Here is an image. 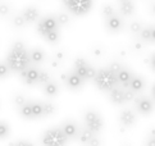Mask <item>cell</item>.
<instances>
[{
    "mask_svg": "<svg viewBox=\"0 0 155 146\" xmlns=\"http://www.w3.org/2000/svg\"><path fill=\"white\" fill-rule=\"evenodd\" d=\"M64 5L72 14L81 17L90 12V9L92 8V2L90 0H67L64 2Z\"/></svg>",
    "mask_w": 155,
    "mask_h": 146,
    "instance_id": "obj_5",
    "label": "cell"
},
{
    "mask_svg": "<svg viewBox=\"0 0 155 146\" xmlns=\"http://www.w3.org/2000/svg\"><path fill=\"white\" fill-rule=\"evenodd\" d=\"M140 36L143 41H150L151 40V27H143L142 31L140 32Z\"/></svg>",
    "mask_w": 155,
    "mask_h": 146,
    "instance_id": "obj_27",
    "label": "cell"
},
{
    "mask_svg": "<svg viewBox=\"0 0 155 146\" xmlns=\"http://www.w3.org/2000/svg\"><path fill=\"white\" fill-rule=\"evenodd\" d=\"M9 12H10V8H9V5H7V4H0V15H7V14H9Z\"/></svg>",
    "mask_w": 155,
    "mask_h": 146,
    "instance_id": "obj_38",
    "label": "cell"
},
{
    "mask_svg": "<svg viewBox=\"0 0 155 146\" xmlns=\"http://www.w3.org/2000/svg\"><path fill=\"white\" fill-rule=\"evenodd\" d=\"M135 106L137 111L142 115H149L151 114V111L154 110V104L149 98L146 96H138L135 99Z\"/></svg>",
    "mask_w": 155,
    "mask_h": 146,
    "instance_id": "obj_8",
    "label": "cell"
},
{
    "mask_svg": "<svg viewBox=\"0 0 155 146\" xmlns=\"http://www.w3.org/2000/svg\"><path fill=\"white\" fill-rule=\"evenodd\" d=\"M95 136L92 132H90V131H87L86 128L85 130H82L81 132H78V140H80V142L82 144V145H87L88 142H90V140Z\"/></svg>",
    "mask_w": 155,
    "mask_h": 146,
    "instance_id": "obj_21",
    "label": "cell"
},
{
    "mask_svg": "<svg viewBox=\"0 0 155 146\" xmlns=\"http://www.w3.org/2000/svg\"><path fill=\"white\" fill-rule=\"evenodd\" d=\"M147 146H155V133L153 134V136L149 138V141H147Z\"/></svg>",
    "mask_w": 155,
    "mask_h": 146,
    "instance_id": "obj_39",
    "label": "cell"
},
{
    "mask_svg": "<svg viewBox=\"0 0 155 146\" xmlns=\"http://www.w3.org/2000/svg\"><path fill=\"white\" fill-rule=\"evenodd\" d=\"M13 25L15 27H18V28H21V27H23L26 25V21L23 19V17H22V14H17L13 17Z\"/></svg>",
    "mask_w": 155,
    "mask_h": 146,
    "instance_id": "obj_32",
    "label": "cell"
},
{
    "mask_svg": "<svg viewBox=\"0 0 155 146\" xmlns=\"http://www.w3.org/2000/svg\"><path fill=\"white\" fill-rule=\"evenodd\" d=\"M38 76H40V71L35 67H28L23 72H21V78L22 81L27 85H34L38 82Z\"/></svg>",
    "mask_w": 155,
    "mask_h": 146,
    "instance_id": "obj_9",
    "label": "cell"
},
{
    "mask_svg": "<svg viewBox=\"0 0 155 146\" xmlns=\"http://www.w3.org/2000/svg\"><path fill=\"white\" fill-rule=\"evenodd\" d=\"M5 63L8 64L9 69L13 72H23L26 68L30 67V53L27 51V49L21 41H17L13 44L10 51L8 53L7 57V61Z\"/></svg>",
    "mask_w": 155,
    "mask_h": 146,
    "instance_id": "obj_1",
    "label": "cell"
},
{
    "mask_svg": "<svg viewBox=\"0 0 155 146\" xmlns=\"http://www.w3.org/2000/svg\"><path fill=\"white\" fill-rule=\"evenodd\" d=\"M44 58H45V55H44V51L40 49H34V50L30 51V60L32 61V63L40 64V63H42Z\"/></svg>",
    "mask_w": 155,
    "mask_h": 146,
    "instance_id": "obj_19",
    "label": "cell"
},
{
    "mask_svg": "<svg viewBox=\"0 0 155 146\" xmlns=\"http://www.w3.org/2000/svg\"><path fill=\"white\" fill-rule=\"evenodd\" d=\"M42 108H44V117H49L55 113V105L53 103H42Z\"/></svg>",
    "mask_w": 155,
    "mask_h": 146,
    "instance_id": "obj_25",
    "label": "cell"
},
{
    "mask_svg": "<svg viewBox=\"0 0 155 146\" xmlns=\"http://www.w3.org/2000/svg\"><path fill=\"white\" fill-rule=\"evenodd\" d=\"M60 128H62L63 133L65 134V137H67L68 140L69 138H74V137L78 136V128H77L76 123H73V122H69V121L64 122Z\"/></svg>",
    "mask_w": 155,
    "mask_h": 146,
    "instance_id": "obj_13",
    "label": "cell"
},
{
    "mask_svg": "<svg viewBox=\"0 0 155 146\" xmlns=\"http://www.w3.org/2000/svg\"><path fill=\"white\" fill-rule=\"evenodd\" d=\"M51 80H50V75L48 72H44V71H40V76H38V82L37 83H41V85H46L49 83Z\"/></svg>",
    "mask_w": 155,
    "mask_h": 146,
    "instance_id": "obj_29",
    "label": "cell"
},
{
    "mask_svg": "<svg viewBox=\"0 0 155 146\" xmlns=\"http://www.w3.org/2000/svg\"><path fill=\"white\" fill-rule=\"evenodd\" d=\"M109 99H110V101H112L113 104H115V105L124 104L126 103V100H124V90L122 87L117 86L109 92Z\"/></svg>",
    "mask_w": 155,
    "mask_h": 146,
    "instance_id": "obj_12",
    "label": "cell"
},
{
    "mask_svg": "<svg viewBox=\"0 0 155 146\" xmlns=\"http://www.w3.org/2000/svg\"><path fill=\"white\" fill-rule=\"evenodd\" d=\"M136 98H135V92H132L130 88L124 90V100L126 101H134Z\"/></svg>",
    "mask_w": 155,
    "mask_h": 146,
    "instance_id": "obj_36",
    "label": "cell"
},
{
    "mask_svg": "<svg viewBox=\"0 0 155 146\" xmlns=\"http://www.w3.org/2000/svg\"><path fill=\"white\" fill-rule=\"evenodd\" d=\"M14 146H32L30 142H27V141H21V142H17Z\"/></svg>",
    "mask_w": 155,
    "mask_h": 146,
    "instance_id": "obj_40",
    "label": "cell"
},
{
    "mask_svg": "<svg viewBox=\"0 0 155 146\" xmlns=\"http://www.w3.org/2000/svg\"><path fill=\"white\" fill-rule=\"evenodd\" d=\"M68 138L65 137L60 127H54L48 130L42 134L41 144L42 146H65Z\"/></svg>",
    "mask_w": 155,
    "mask_h": 146,
    "instance_id": "obj_3",
    "label": "cell"
},
{
    "mask_svg": "<svg viewBox=\"0 0 155 146\" xmlns=\"http://www.w3.org/2000/svg\"><path fill=\"white\" fill-rule=\"evenodd\" d=\"M74 73L85 81V80H94L96 75V71L84 58H77L74 61Z\"/></svg>",
    "mask_w": 155,
    "mask_h": 146,
    "instance_id": "obj_6",
    "label": "cell"
},
{
    "mask_svg": "<svg viewBox=\"0 0 155 146\" xmlns=\"http://www.w3.org/2000/svg\"><path fill=\"white\" fill-rule=\"evenodd\" d=\"M153 96H154V99H155V85H154V87H153Z\"/></svg>",
    "mask_w": 155,
    "mask_h": 146,
    "instance_id": "obj_44",
    "label": "cell"
},
{
    "mask_svg": "<svg viewBox=\"0 0 155 146\" xmlns=\"http://www.w3.org/2000/svg\"><path fill=\"white\" fill-rule=\"evenodd\" d=\"M150 63H151V67H153V69L155 71V54L151 57V60H150Z\"/></svg>",
    "mask_w": 155,
    "mask_h": 146,
    "instance_id": "obj_42",
    "label": "cell"
},
{
    "mask_svg": "<svg viewBox=\"0 0 155 146\" xmlns=\"http://www.w3.org/2000/svg\"><path fill=\"white\" fill-rule=\"evenodd\" d=\"M142 28H143V26H142V23H140L138 21L132 22L131 26H130V31H131L132 33H140V32L142 31Z\"/></svg>",
    "mask_w": 155,
    "mask_h": 146,
    "instance_id": "obj_31",
    "label": "cell"
},
{
    "mask_svg": "<svg viewBox=\"0 0 155 146\" xmlns=\"http://www.w3.org/2000/svg\"><path fill=\"white\" fill-rule=\"evenodd\" d=\"M84 121H85L86 130L92 132L94 134H97L99 132L103 130V126H104L103 118L95 110H87L85 113Z\"/></svg>",
    "mask_w": 155,
    "mask_h": 146,
    "instance_id": "obj_4",
    "label": "cell"
},
{
    "mask_svg": "<svg viewBox=\"0 0 155 146\" xmlns=\"http://www.w3.org/2000/svg\"><path fill=\"white\" fill-rule=\"evenodd\" d=\"M58 28H59V23L55 15L44 17L37 25V32L41 36H45L51 31H58Z\"/></svg>",
    "mask_w": 155,
    "mask_h": 146,
    "instance_id": "obj_7",
    "label": "cell"
},
{
    "mask_svg": "<svg viewBox=\"0 0 155 146\" xmlns=\"http://www.w3.org/2000/svg\"><path fill=\"white\" fill-rule=\"evenodd\" d=\"M9 73H10V69H9L8 64L5 63V61H0V80L8 77Z\"/></svg>",
    "mask_w": 155,
    "mask_h": 146,
    "instance_id": "obj_28",
    "label": "cell"
},
{
    "mask_svg": "<svg viewBox=\"0 0 155 146\" xmlns=\"http://www.w3.org/2000/svg\"><path fill=\"white\" fill-rule=\"evenodd\" d=\"M151 9H153V13L155 14V3H154V4L151 5Z\"/></svg>",
    "mask_w": 155,
    "mask_h": 146,
    "instance_id": "obj_43",
    "label": "cell"
},
{
    "mask_svg": "<svg viewBox=\"0 0 155 146\" xmlns=\"http://www.w3.org/2000/svg\"><path fill=\"white\" fill-rule=\"evenodd\" d=\"M44 37L46 38L48 42H51V44L58 42V41H59V30H58V31H51V32H49L48 35H45Z\"/></svg>",
    "mask_w": 155,
    "mask_h": 146,
    "instance_id": "obj_26",
    "label": "cell"
},
{
    "mask_svg": "<svg viewBox=\"0 0 155 146\" xmlns=\"http://www.w3.org/2000/svg\"><path fill=\"white\" fill-rule=\"evenodd\" d=\"M114 14H115V10H114V8L112 7V5H105V7L103 8V15L105 17V19L113 17Z\"/></svg>",
    "mask_w": 155,
    "mask_h": 146,
    "instance_id": "obj_30",
    "label": "cell"
},
{
    "mask_svg": "<svg viewBox=\"0 0 155 146\" xmlns=\"http://www.w3.org/2000/svg\"><path fill=\"white\" fill-rule=\"evenodd\" d=\"M150 41H154L155 42V26L151 27V40Z\"/></svg>",
    "mask_w": 155,
    "mask_h": 146,
    "instance_id": "obj_41",
    "label": "cell"
},
{
    "mask_svg": "<svg viewBox=\"0 0 155 146\" xmlns=\"http://www.w3.org/2000/svg\"><path fill=\"white\" fill-rule=\"evenodd\" d=\"M9 132H10V128L8 126V123L0 121V140L7 138L9 136Z\"/></svg>",
    "mask_w": 155,
    "mask_h": 146,
    "instance_id": "obj_24",
    "label": "cell"
},
{
    "mask_svg": "<svg viewBox=\"0 0 155 146\" xmlns=\"http://www.w3.org/2000/svg\"><path fill=\"white\" fill-rule=\"evenodd\" d=\"M57 19H58V23L59 25H67L68 22H69V17L67 14H64V13H59L57 15Z\"/></svg>",
    "mask_w": 155,
    "mask_h": 146,
    "instance_id": "obj_35",
    "label": "cell"
},
{
    "mask_svg": "<svg viewBox=\"0 0 155 146\" xmlns=\"http://www.w3.org/2000/svg\"><path fill=\"white\" fill-rule=\"evenodd\" d=\"M44 92H45V95H48V96H57L59 92V87L55 82L50 81L49 83H46V85H44Z\"/></svg>",
    "mask_w": 155,
    "mask_h": 146,
    "instance_id": "obj_20",
    "label": "cell"
},
{
    "mask_svg": "<svg viewBox=\"0 0 155 146\" xmlns=\"http://www.w3.org/2000/svg\"><path fill=\"white\" fill-rule=\"evenodd\" d=\"M132 77H134V75H132V73L128 69L122 68L120 72L117 75V82H118V85H120L123 90L130 88V83L132 81Z\"/></svg>",
    "mask_w": 155,
    "mask_h": 146,
    "instance_id": "obj_10",
    "label": "cell"
},
{
    "mask_svg": "<svg viewBox=\"0 0 155 146\" xmlns=\"http://www.w3.org/2000/svg\"><path fill=\"white\" fill-rule=\"evenodd\" d=\"M26 103H27V100H26V98L23 96V95L17 94V95L14 96V104L17 105V106H19V108H21L22 105H25Z\"/></svg>",
    "mask_w": 155,
    "mask_h": 146,
    "instance_id": "obj_34",
    "label": "cell"
},
{
    "mask_svg": "<svg viewBox=\"0 0 155 146\" xmlns=\"http://www.w3.org/2000/svg\"><path fill=\"white\" fill-rule=\"evenodd\" d=\"M31 106H32V117H34V118L44 117L42 103H40V101H34V103H31Z\"/></svg>",
    "mask_w": 155,
    "mask_h": 146,
    "instance_id": "obj_22",
    "label": "cell"
},
{
    "mask_svg": "<svg viewBox=\"0 0 155 146\" xmlns=\"http://www.w3.org/2000/svg\"><path fill=\"white\" fill-rule=\"evenodd\" d=\"M135 121H136V115H135L134 111L130 110V109L123 110L120 113V115H119V122L122 123V126H124V127L134 126Z\"/></svg>",
    "mask_w": 155,
    "mask_h": 146,
    "instance_id": "obj_14",
    "label": "cell"
},
{
    "mask_svg": "<svg viewBox=\"0 0 155 146\" xmlns=\"http://www.w3.org/2000/svg\"><path fill=\"white\" fill-rule=\"evenodd\" d=\"M108 68H109V71H110V72H113V73H114V75H115V76H117V75H118V73L120 72V69H122V68H123V67H122V65H120V64L118 63V61H113V63H112V64H110V65L108 67Z\"/></svg>",
    "mask_w": 155,
    "mask_h": 146,
    "instance_id": "obj_33",
    "label": "cell"
},
{
    "mask_svg": "<svg viewBox=\"0 0 155 146\" xmlns=\"http://www.w3.org/2000/svg\"><path fill=\"white\" fill-rule=\"evenodd\" d=\"M119 10L123 15H131L135 12V5L131 2H120L119 3Z\"/></svg>",
    "mask_w": 155,
    "mask_h": 146,
    "instance_id": "obj_18",
    "label": "cell"
},
{
    "mask_svg": "<svg viewBox=\"0 0 155 146\" xmlns=\"http://www.w3.org/2000/svg\"><path fill=\"white\" fill-rule=\"evenodd\" d=\"M86 146H101V140L97 137V134H95V136L90 140V142H88Z\"/></svg>",
    "mask_w": 155,
    "mask_h": 146,
    "instance_id": "obj_37",
    "label": "cell"
},
{
    "mask_svg": "<svg viewBox=\"0 0 155 146\" xmlns=\"http://www.w3.org/2000/svg\"><path fill=\"white\" fill-rule=\"evenodd\" d=\"M22 17H23V19L26 21V23H34L38 19V17H40V13H38L37 8L35 7H27L22 10Z\"/></svg>",
    "mask_w": 155,
    "mask_h": 146,
    "instance_id": "obj_11",
    "label": "cell"
},
{
    "mask_svg": "<svg viewBox=\"0 0 155 146\" xmlns=\"http://www.w3.org/2000/svg\"><path fill=\"white\" fill-rule=\"evenodd\" d=\"M94 83L95 86L100 90V91L110 92L113 88L117 87V76L113 72H110L109 68H101L96 71L95 78H94Z\"/></svg>",
    "mask_w": 155,
    "mask_h": 146,
    "instance_id": "obj_2",
    "label": "cell"
},
{
    "mask_svg": "<svg viewBox=\"0 0 155 146\" xmlns=\"http://www.w3.org/2000/svg\"><path fill=\"white\" fill-rule=\"evenodd\" d=\"M19 114L26 118V119H32V106H31V103L27 101L25 105H22L19 108Z\"/></svg>",
    "mask_w": 155,
    "mask_h": 146,
    "instance_id": "obj_23",
    "label": "cell"
},
{
    "mask_svg": "<svg viewBox=\"0 0 155 146\" xmlns=\"http://www.w3.org/2000/svg\"><path fill=\"white\" fill-rule=\"evenodd\" d=\"M143 86H145V81L142 80L141 77H138V76H134L132 77V81L130 83V90L132 92H140L142 91V88Z\"/></svg>",
    "mask_w": 155,
    "mask_h": 146,
    "instance_id": "obj_17",
    "label": "cell"
},
{
    "mask_svg": "<svg viewBox=\"0 0 155 146\" xmlns=\"http://www.w3.org/2000/svg\"><path fill=\"white\" fill-rule=\"evenodd\" d=\"M107 28L110 32H118L122 28V19L120 17H118L117 14H114L113 17L107 19Z\"/></svg>",
    "mask_w": 155,
    "mask_h": 146,
    "instance_id": "obj_16",
    "label": "cell"
},
{
    "mask_svg": "<svg viewBox=\"0 0 155 146\" xmlns=\"http://www.w3.org/2000/svg\"><path fill=\"white\" fill-rule=\"evenodd\" d=\"M65 85H67L68 88H71V90H78L82 85H84V80H82L80 76H77L74 72H72L71 75L65 78Z\"/></svg>",
    "mask_w": 155,
    "mask_h": 146,
    "instance_id": "obj_15",
    "label": "cell"
}]
</instances>
